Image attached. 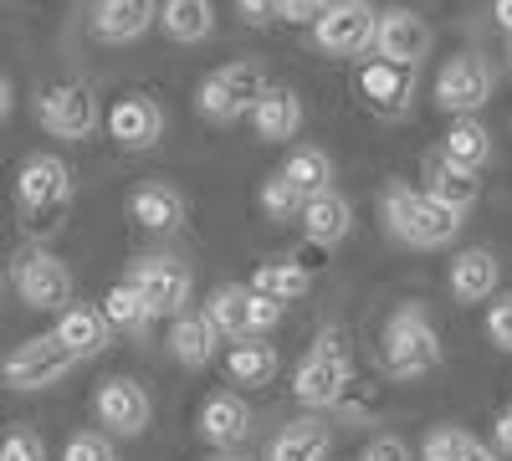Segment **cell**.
I'll return each instance as SVG.
<instances>
[{"instance_id": "cell-17", "label": "cell", "mask_w": 512, "mask_h": 461, "mask_svg": "<svg viewBox=\"0 0 512 461\" xmlns=\"http://www.w3.org/2000/svg\"><path fill=\"white\" fill-rule=\"evenodd\" d=\"M431 200H441V205H451L456 216H466L472 205L482 200V180L472 175V170H461V164H451L441 149H431L425 154V185H420Z\"/></svg>"}, {"instance_id": "cell-37", "label": "cell", "mask_w": 512, "mask_h": 461, "mask_svg": "<svg viewBox=\"0 0 512 461\" xmlns=\"http://www.w3.org/2000/svg\"><path fill=\"white\" fill-rule=\"evenodd\" d=\"M487 339H492L502 354H512V292H502V298L487 308Z\"/></svg>"}, {"instance_id": "cell-13", "label": "cell", "mask_w": 512, "mask_h": 461, "mask_svg": "<svg viewBox=\"0 0 512 461\" xmlns=\"http://www.w3.org/2000/svg\"><path fill=\"white\" fill-rule=\"evenodd\" d=\"M374 52L379 62H395V67H420L425 52H431V26H425V16H415L410 6H395L379 16V31H374Z\"/></svg>"}, {"instance_id": "cell-14", "label": "cell", "mask_w": 512, "mask_h": 461, "mask_svg": "<svg viewBox=\"0 0 512 461\" xmlns=\"http://www.w3.org/2000/svg\"><path fill=\"white\" fill-rule=\"evenodd\" d=\"M374 31H379V16L369 6H328V16L313 26V41L328 57H359L374 47Z\"/></svg>"}, {"instance_id": "cell-45", "label": "cell", "mask_w": 512, "mask_h": 461, "mask_svg": "<svg viewBox=\"0 0 512 461\" xmlns=\"http://www.w3.org/2000/svg\"><path fill=\"white\" fill-rule=\"evenodd\" d=\"M216 461H241V456H216Z\"/></svg>"}, {"instance_id": "cell-43", "label": "cell", "mask_w": 512, "mask_h": 461, "mask_svg": "<svg viewBox=\"0 0 512 461\" xmlns=\"http://www.w3.org/2000/svg\"><path fill=\"white\" fill-rule=\"evenodd\" d=\"M492 16H497V26L512 36V0H497V6H492Z\"/></svg>"}, {"instance_id": "cell-42", "label": "cell", "mask_w": 512, "mask_h": 461, "mask_svg": "<svg viewBox=\"0 0 512 461\" xmlns=\"http://www.w3.org/2000/svg\"><path fill=\"white\" fill-rule=\"evenodd\" d=\"M11 103H16V93H11V77L0 72V118H11Z\"/></svg>"}, {"instance_id": "cell-2", "label": "cell", "mask_w": 512, "mask_h": 461, "mask_svg": "<svg viewBox=\"0 0 512 461\" xmlns=\"http://www.w3.org/2000/svg\"><path fill=\"white\" fill-rule=\"evenodd\" d=\"M16 205L36 241L57 236L72 211V164L57 154H31L16 170Z\"/></svg>"}, {"instance_id": "cell-11", "label": "cell", "mask_w": 512, "mask_h": 461, "mask_svg": "<svg viewBox=\"0 0 512 461\" xmlns=\"http://www.w3.org/2000/svg\"><path fill=\"white\" fill-rule=\"evenodd\" d=\"M128 282L144 292V303L154 308V318H180V313H190L195 277H190L185 262H175V257H139L134 272H128Z\"/></svg>"}, {"instance_id": "cell-19", "label": "cell", "mask_w": 512, "mask_h": 461, "mask_svg": "<svg viewBox=\"0 0 512 461\" xmlns=\"http://www.w3.org/2000/svg\"><path fill=\"white\" fill-rule=\"evenodd\" d=\"M446 282H451V298L456 303H487L492 292H497V282H502V262L492 257L487 246H466V251H456V257H451Z\"/></svg>"}, {"instance_id": "cell-35", "label": "cell", "mask_w": 512, "mask_h": 461, "mask_svg": "<svg viewBox=\"0 0 512 461\" xmlns=\"http://www.w3.org/2000/svg\"><path fill=\"white\" fill-rule=\"evenodd\" d=\"M62 461H118V446L103 431H77V436H67Z\"/></svg>"}, {"instance_id": "cell-23", "label": "cell", "mask_w": 512, "mask_h": 461, "mask_svg": "<svg viewBox=\"0 0 512 461\" xmlns=\"http://www.w3.org/2000/svg\"><path fill=\"white\" fill-rule=\"evenodd\" d=\"M328 446H333V431L318 415H297L292 426L277 431V441L267 446V461H328Z\"/></svg>"}, {"instance_id": "cell-40", "label": "cell", "mask_w": 512, "mask_h": 461, "mask_svg": "<svg viewBox=\"0 0 512 461\" xmlns=\"http://www.w3.org/2000/svg\"><path fill=\"white\" fill-rule=\"evenodd\" d=\"M236 11L251 26H272V21H282V0H236Z\"/></svg>"}, {"instance_id": "cell-26", "label": "cell", "mask_w": 512, "mask_h": 461, "mask_svg": "<svg viewBox=\"0 0 512 461\" xmlns=\"http://www.w3.org/2000/svg\"><path fill=\"white\" fill-rule=\"evenodd\" d=\"M159 26L180 47H200L216 31V6L210 0H159Z\"/></svg>"}, {"instance_id": "cell-3", "label": "cell", "mask_w": 512, "mask_h": 461, "mask_svg": "<svg viewBox=\"0 0 512 461\" xmlns=\"http://www.w3.org/2000/svg\"><path fill=\"white\" fill-rule=\"evenodd\" d=\"M441 354H446L441 333L431 313H425V303H400L379 333V364L390 380H420V374H431L441 364Z\"/></svg>"}, {"instance_id": "cell-22", "label": "cell", "mask_w": 512, "mask_h": 461, "mask_svg": "<svg viewBox=\"0 0 512 461\" xmlns=\"http://www.w3.org/2000/svg\"><path fill=\"white\" fill-rule=\"evenodd\" d=\"M128 221H139L144 231H180L185 226V195L164 180H149L128 195Z\"/></svg>"}, {"instance_id": "cell-36", "label": "cell", "mask_w": 512, "mask_h": 461, "mask_svg": "<svg viewBox=\"0 0 512 461\" xmlns=\"http://www.w3.org/2000/svg\"><path fill=\"white\" fill-rule=\"evenodd\" d=\"M0 461H47V441H41L31 426H16L0 441Z\"/></svg>"}, {"instance_id": "cell-21", "label": "cell", "mask_w": 512, "mask_h": 461, "mask_svg": "<svg viewBox=\"0 0 512 461\" xmlns=\"http://www.w3.org/2000/svg\"><path fill=\"white\" fill-rule=\"evenodd\" d=\"M200 436H205L210 446H221V451L241 446V441L251 436V405H246L241 395H231V390L210 395V400L200 405Z\"/></svg>"}, {"instance_id": "cell-15", "label": "cell", "mask_w": 512, "mask_h": 461, "mask_svg": "<svg viewBox=\"0 0 512 461\" xmlns=\"http://www.w3.org/2000/svg\"><path fill=\"white\" fill-rule=\"evenodd\" d=\"M108 134H113L118 149L144 154L164 139V108L154 98H144V93H128V98H118L108 108Z\"/></svg>"}, {"instance_id": "cell-34", "label": "cell", "mask_w": 512, "mask_h": 461, "mask_svg": "<svg viewBox=\"0 0 512 461\" xmlns=\"http://www.w3.org/2000/svg\"><path fill=\"white\" fill-rule=\"evenodd\" d=\"M262 211H267L272 221H292V216H303V195H297V190L282 180V170H277V175H267V185H262Z\"/></svg>"}, {"instance_id": "cell-20", "label": "cell", "mask_w": 512, "mask_h": 461, "mask_svg": "<svg viewBox=\"0 0 512 461\" xmlns=\"http://www.w3.org/2000/svg\"><path fill=\"white\" fill-rule=\"evenodd\" d=\"M52 333L77 354V364L82 359H98L113 344V323L103 318V308H88V303H72L67 313H57V328Z\"/></svg>"}, {"instance_id": "cell-24", "label": "cell", "mask_w": 512, "mask_h": 461, "mask_svg": "<svg viewBox=\"0 0 512 461\" xmlns=\"http://www.w3.org/2000/svg\"><path fill=\"white\" fill-rule=\"evenodd\" d=\"M251 123H256V139L287 144V139H297V129H303V98H297L292 88H267V98L251 108Z\"/></svg>"}, {"instance_id": "cell-7", "label": "cell", "mask_w": 512, "mask_h": 461, "mask_svg": "<svg viewBox=\"0 0 512 461\" xmlns=\"http://www.w3.org/2000/svg\"><path fill=\"white\" fill-rule=\"evenodd\" d=\"M72 369H77V354L57 339V333H36V339H26L6 354L0 380H6L11 390H52Z\"/></svg>"}, {"instance_id": "cell-33", "label": "cell", "mask_w": 512, "mask_h": 461, "mask_svg": "<svg viewBox=\"0 0 512 461\" xmlns=\"http://www.w3.org/2000/svg\"><path fill=\"white\" fill-rule=\"evenodd\" d=\"M103 318L113 323V328H123V333H149V323H154V308L144 303V292L134 287V282H113L108 292H103Z\"/></svg>"}, {"instance_id": "cell-4", "label": "cell", "mask_w": 512, "mask_h": 461, "mask_svg": "<svg viewBox=\"0 0 512 461\" xmlns=\"http://www.w3.org/2000/svg\"><path fill=\"white\" fill-rule=\"evenodd\" d=\"M349 385H354V364H349V349H344V333L323 328L318 344L303 354V364L292 374V395L308 410H333L349 395Z\"/></svg>"}, {"instance_id": "cell-6", "label": "cell", "mask_w": 512, "mask_h": 461, "mask_svg": "<svg viewBox=\"0 0 512 461\" xmlns=\"http://www.w3.org/2000/svg\"><path fill=\"white\" fill-rule=\"evenodd\" d=\"M282 303H272V298H262V292H251V282H226V287H216L205 298V318L216 323V333L221 339H262V333H272L277 323H282Z\"/></svg>"}, {"instance_id": "cell-29", "label": "cell", "mask_w": 512, "mask_h": 461, "mask_svg": "<svg viewBox=\"0 0 512 461\" xmlns=\"http://www.w3.org/2000/svg\"><path fill=\"white\" fill-rule=\"evenodd\" d=\"M277 369H282V354L262 339H241L231 344L226 354V374H231V385H246V390H262L277 380Z\"/></svg>"}, {"instance_id": "cell-16", "label": "cell", "mask_w": 512, "mask_h": 461, "mask_svg": "<svg viewBox=\"0 0 512 461\" xmlns=\"http://www.w3.org/2000/svg\"><path fill=\"white\" fill-rule=\"evenodd\" d=\"M159 21V0H98L93 6V31L108 47H128Z\"/></svg>"}, {"instance_id": "cell-31", "label": "cell", "mask_w": 512, "mask_h": 461, "mask_svg": "<svg viewBox=\"0 0 512 461\" xmlns=\"http://www.w3.org/2000/svg\"><path fill=\"white\" fill-rule=\"evenodd\" d=\"M420 461H502V451L461 426H436L420 446Z\"/></svg>"}, {"instance_id": "cell-39", "label": "cell", "mask_w": 512, "mask_h": 461, "mask_svg": "<svg viewBox=\"0 0 512 461\" xmlns=\"http://www.w3.org/2000/svg\"><path fill=\"white\" fill-rule=\"evenodd\" d=\"M328 6H333V0H282V21H292V26H318V21L328 16Z\"/></svg>"}, {"instance_id": "cell-38", "label": "cell", "mask_w": 512, "mask_h": 461, "mask_svg": "<svg viewBox=\"0 0 512 461\" xmlns=\"http://www.w3.org/2000/svg\"><path fill=\"white\" fill-rule=\"evenodd\" d=\"M359 461H415V456H410V441H405V436L384 431V436H374V441L359 451Z\"/></svg>"}, {"instance_id": "cell-25", "label": "cell", "mask_w": 512, "mask_h": 461, "mask_svg": "<svg viewBox=\"0 0 512 461\" xmlns=\"http://www.w3.org/2000/svg\"><path fill=\"white\" fill-rule=\"evenodd\" d=\"M303 231H308V241H318V246H338L349 231H354V205L338 195V190H328V195H313V200H303Z\"/></svg>"}, {"instance_id": "cell-9", "label": "cell", "mask_w": 512, "mask_h": 461, "mask_svg": "<svg viewBox=\"0 0 512 461\" xmlns=\"http://www.w3.org/2000/svg\"><path fill=\"white\" fill-rule=\"evenodd\" d=\"M11 287L21 292V303L36 308V313H67L72 308V272L62 257H52L47 246L26 251L11 272Z\"/></svg>"}, {"instance_id": "cell-1", "label": "cell", "mask_w": 512, "mask_h": 461, "mask_svg": "<svg viewBox=\"0 0 512 461\" xmlns=\"http://www.w3.org/2000/svg\"><path fill=\"white\" fill-rule=\"evenodd\" d=\"M379 211H384V231H390L395 241H405V246H415V251H441L461 231V216L451 211V205L431 200L425 190H415L405 180L384 185Z\"/></svg>"}, {"instance_id": "cell-8", "label": "cell", "mask_w": 512, "mask_h": 461, "mask_svg": "<svg viewBox=\"0 0 512 461\" xmlns=\"http://www.w3.org/2000/svg\"><path fill=\"white\" fill-rule=\"evenodd\" d=\"M492 82H497V72H492L487 57L456 52V57H446L441 72H436V103H441L451 118H477V108H487V98H492Z\"/></svg>"}, {"instance_id": "cell-32", "label": "cell", "mask_w": 512, "mask_h": 461, "mask_svg": "<svg viewBox=\"0 0 512 461\" xmlns=\"http://www.w3.org/2000/svg\"><path fill=\"white\" fill-rule=\"evenodd\" d=\"M308 287H313V272L303 262H267V267H256L251 277V292H262V298L272 303H297V298H308Z\"/></svg>"}, {"instance_id": "cell-44", "label": "cell", "mask_w": 512, "mask_h": 461, "mask_svg": "<svg viewBox=\"0 0 512 461\" xmlns=\"http://www.w3.org/2000/svg\"><path fill=\"white\" fill-rule=\"evenodd\" d=\"M333 6H369V0H333Z\"/></svg>"}, {"instance_id": "cell-28", "label": "cell", "mask_w": 512, "mask_h": 461, "mask_svg": "<svg viewBox=\"0 0 512 461\" xmlns=\"http://www.w3.org/2000/svg\"><path fill=\"white\" fill-rule=\"evenodd\" d=\"M216 323L205 318V308L200 313H180L175 318V328H169V354H175L185 369H205L210 359H216Z\"/></svg>"}, {"instance_id": "cell-27", "label": "cell", "mask_w": 512, "mask_h": 461, "mask_svg": "<svg viewBox=\"0 0 512 461\" xmlns=\"http://www.w3.org/2000/svg\"><path fill=\"white\" fill-rule=\"evenodd\" d=\"M441 154L451 164H461V170L482 175L487 164H492V129H487L482 118H451V129L441 139Z\"/></svg>"}, {"instance_id": "cell-41", "label": "cell", "mask_w": 512, "mask_h": 461, "mask_svg": "<svg viewBox=\"0 0 512 461\" xmlns=\"http://www.w3.org/2000/svg\"><path fill=\"white\" fill-rule=\"evenodd\" d=\"M492 446L502 451V456H512V405L497 415V431H492Z\"/></svg>"}, {"instance_id": "cell-30", "label": "cell", "mask_w": 512, "mask_h": 461, "mask_svg": "<svg viewBox=\"0 0 512 461\" xmlns=\"http://www.w3.org/2000/svg\"><path fill=\"white\" fill-rule=\"evenodd\" d=\"M282 180H287L297 195H303V200L328 195V190H333V159H328V149L297 144V149L287 154V164H282Z\"/></svg>"}, {"instance_id": "cell-10", "label": "cell", "mask_w": 512, "mask_h": 461, "mask_svg": "<svg viewBox=\"0 0 512 461\" xmlns=\"http://www.w3.org/2000/svg\"><path fill=\"white\" fill-rule=\"evenodd\" d=\"M93 415H98L103 436L134 441V436H144L149 421H154V400H149V390H144L139 380H128V374H113V380H103L98 395H93Z\"/></svg>"}, {"instance_id": "cell-46", "label": "cell", "mask_w": 512, "mask_h": 461, "mask_svg": "<svg viewBox=\"0 0 512 461\" xmlns=\"http://www.w3.org/2000/svg\"><path fill=\"white\" fill-rule=\"evenodd\" d=\"M0 292H6V272H0Z\"/></svg>"}, {"instance_id": "cell-18", "label": "cell", "mask_w": 512, "mask_h": 461, "mask_svg": "<svg viewBox=\"0 0 512 461\" xmlns=\"http://www.w3.org/2000/svg\"><path fill=\"white\" fill-rule=\"evenodd\" d=\"M359 93H364V103H369L374 113L395 118V113H405L410 98H415V72H410V67H395V62H364V67H359Z\"/></svg>"}, {"instance_id": "cell-5", "label": "cell", "mask_w": 512, "mask_h": 461, "mask_svg": "<svg viewBox=\"0 0 512 461\" xmlns=\"http://www.w3.org/2000/svg\"><path fill=\"white\" fill-rule=\"evenodd\" d=\"M267 98V72L262 62H226L216 67L205 82H200V93H195V108L210 118V123H236V118H251V108Z\"/></svg>"}, {"instance_id": "cell-12", "label": "cell", "mask_w": 512, "mask_h": 461, "mask_svg": "<svg viewBox=\"0 0 512 461\" xmlns=\"http://www.w3.org/2000/svg\"><path fill=\"white\" fill-rule=\"evenodd\" d=\"M36 118H41V129L57 134V139H88L103 113H98V93L88 82H57V88L41 93Z\"/></svg>"}]
</instances>
